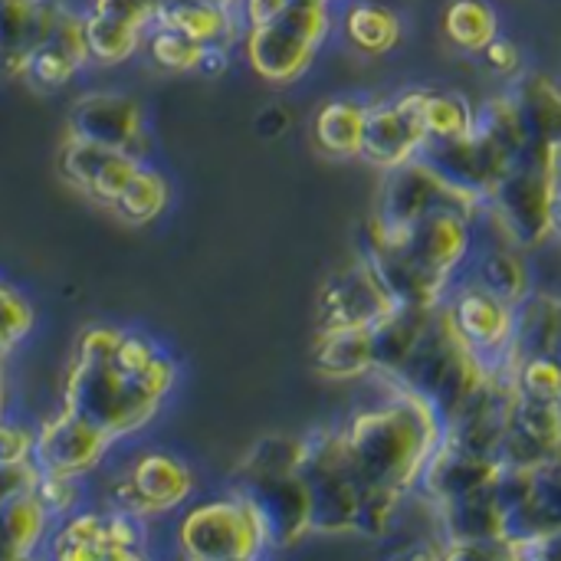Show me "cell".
Masks as SVG:
<instances>
[{
	"label": "cell",
	"instance_id": "cell-1",
	"mask_svg": "<svg viewBox=\"0 0 561 561\" xmlns=\"http://www.w3.org/2000/svg\"><path fill=\"white\" fill-rule=\"evenodd\" d=\"M378 381L385 388L381 401L355 411L342 424V440L365 486L411 496L444 440V421L414 391L385 378Z\"/></svg>",
	"mask_w": 561,
	"mask_h": 561
},
{
	"label": "cell",
	"instance_id": "cell-2",
	"mask_svg": "<svg viewBox=\"0 0 561 561\" xmlns=\"http://www.w3.org/2000/svg\"><path fill=\"white\" fill-rule=\"evenodd\" d=\"M115 325H92L79 335L66 368L62 408L95 424L112 440H125L151 424L164 401L148 394L115 365Z\"/></svg>",
	"mask_w": 561,
	"mask_h": 561
},
{
	"label": "cell",
	"instance_id": "cell-3",
	"mask_svg": "<svg viewBox=\"0 0 561 561\" xmlns=\"http://www.w3.org/2000/svg\"><path fill=\"white\" fill-rule=\"evenodd\" d=\"M561 191V151L529 141L483 197L486 224L496 240L519 250H539L552 240V204Z\"/></svg>",
	"mask_w": 561,
	"mask_h": 561
},
{
	"label": "cell",
	"instance_id": "cell-4",
	"mask_svg": "<svg viewBox=\"0 0 561 561\" xmlns=\"http://www.w3.org/2000/svg\"><path fill=\"white\" fill-rule=\"evenodd\" d=\"M490 368L493 365L486 358H480L470 348V342L460 335V329L447 309V299H444L434 309V319H431L427 332L421 335L417 348L411 352V358L404 362V368L385 381H394V385L414 391L417 398H424L447 424L460 411V404L483 385Z\"/></svg>",
	"mask_w": 561,
	"mask_h": 561
},
{
	"label": "cell",
	"instance_id": "cell-5",
	"mask_svg": "<svg viewBox=\"0 0 561 561\" xmlns=\"http://www.w3.org/2000/svg\"><path fill=\"white\" fill-rule=\"evenodd\" d=\"M335 26L332 3H299L273 20L243 26L240 49L247 66L273 85L299 82Z\"/></svg>",
	"mask_w": 561,
	"mask_h": 561
},
{
	"label": "cell",
	"instance_id": "cell-6",
	"mask_svg": "<svg viewBox=\"0 0 561 561\" xmlns=\"http://www.w3.org/2000/svg\"><path fill=\"white\" fill-rule=\"evenodd\" d=\"M299 477L312 503V536H355L365 483L348 460L342 427H319L306 434Z\"/></svg>",
	"mask_w": 561,
	"mask_h": 561
},
{
	"label": "cell",
	"instance_id": "cell-7",
	"mask_svg": "<svg viewBox=\"0 0 561 561\" xmlns=\"http://www.w3.org/2000/svg\"><path fill=\"white\" fill-rule=\"evenodd\" d=\"M174 542L187 561H253L270 552L260 516L240 490L191 506Z\"/></svg>",
	"mask_w": 561,
	"mask_h": 561
},
{
	"label": "cell",
	"instance_id": "cell-8",
	"mask_svg": "<svg viewBox=\"0 0 561 561\" xmlns=\"http://www.w3.org/2000/svg\"><path fill=\"white\" fill-rule=\"evenodd\" d=\"M460 214L467 220H480L483 214V197L477 191L460 187L447 174H440L427 158H411L391 171H385V181L378 187V204H375V220L388 227H404L414 224L427 214Z\"/></svg>",
	"mask_w": 561,
	"mask_h": 561
},
{
	"label": "cell",
	"instance_id": "cell-9",
	"mask_svg": "<svg viewBox=\"0 0 561 561\" xmlns=\"http://www.w3.org/2000/svg\"><path fill=\"white\" fill-rule=\"evenodd\" d=\"M194 493V473L184 460L151 450L135 457L112 483L105 486L108 510L151 523L154 516H168L184 506Z\"/></svg>",
	"mask_w": 561,
	"mask_h": 561
},
{
	"label": "cell",
	"instance_id": "cell-10",
	"mask_svg": "<svg viewBox=\"0 0 561 561\" xmlns=\"http://www.w3.org/2000/svg\"><path fill=\"white\" fill-rule=\"evenodd\" d=\"M49 556L59 561H138L148 559L145 523L115 510L69 513L49 536Z\"/></svg>",
	"mask_w": 561,
	"mask_h": 561
},
{
	"label": "cell",
	"instance_id": "cell-11",
	"mask_svg": "<svg viewBox=\"0 0 561 561\" xmlns=\"http://www.w3.org/2000/svg\"><path fill=\"white\" fill-rule=\"evenodd\" d=\"M427 131L421 125V89H404L391 99L368 102L362 154L378 171H391L421 154Z\"/></svg>",
	"mask_w": 561,
	"mask_h": 561
},
{
	"label": "cell",
	"instance_id": "cell-12",
	"mask_svg": "<svg viewBox=\"0 0 561 561\" xmlns=\"http://www.w3.org/2000/svg\"><path fill=\"white\" fill-rule=\"evenodd\" d=\"M237 490L256 510L270 552H289L312 536V503L299 473L240 480Z\"/></svg>",
	"mask_w": 561,
	"mask_h": 561
},
{
	"label": "cell",
	"instance_id": "cell-13",
	"mask_svg": "<svg viewBox=\"0 0 561 561\" xmlns=\"http://www.w3.org/2000/svg\"><path fill=\"white\" fill-rule=\"evenodd\" d=\"M69 135L118 148L145 161L148 154V122L145 108L135 95L128 92H85L72 102L69 108Z\"/></svg>",
	"mask_w": 561,
	"mask_h": 561
},
{
	"label": "cell",
	"instance_id": "cell-14",
	"mask_svg": "<svg viewBox=\"0 0 561 561\" xmlns=\"http://www.w3.org/2000/svg\"><path fill=\"white\" fill-rule=\"evenodd\" d=\"M112 437L99 431L95 424L82 421L79 414L59 408L53 417H46L36 427L33 437V463L43 473H62V477H89L99 470L112 450Z\"/></svg>",
	"mask_w": 561,
	"mask_h": 561
},
{
	"label": "cell",
	"instance_id": "cell-15",
	"mask_svg": "<svg viewBox=\"0 0 561 561\" xmlns=\"http://www.w3.org/2000/svg\"><path fill=\"white\" fill-rule=\"evenodd\" d=\"M398 302L381 286L378 273L371 270L368 256L335 270L316 299V329H352V325H375L385 312Z\"/></svg>",
	"mask_w": 561,
	"mask_h": 561
},
{
	"label": "cell",
	"instance_id": "cell-16",
	"mask_svg": "<svg viewBox=\"0 0 561 561\" xmlns=\"http://www.w3.org/2000/svg\"><path fill=\"white\" fill-rule=\"evenodd\" d=\"M145 161H138L128 151L118 148H105L76 135H66L62 148H59V174L69 187H76L85 201L99 204V207H112L115 197L122 194V187L131 181V174L141 168Z\"/></svg>",
	"mask_w": 561,
	"mask_h": 561
},
{
	"label": "cell",
	"instance_id": "cell-17",
	"mask_svg": "<svg viewBox=\"0 0 561 561\" xmlns=\"http://www.w3.org/2000/svg\"><path fill=\"white\" fill-rule=\"evenodd\" d=\"M447 309L460 329V335L470 342V348L486 358L490 365H500L510 352L513 339V309L500 296H493L486 286H480L473 276L454 283L447 293Z\"/></svg>",
	"mask_w": 561,
	"mask_h": 561
},
{
	"label": "cell",
	"instance_id": "cell-18",
	"mask_svg": "<svg viewBox=\"0 0 561 561\" xmlns=\"http://www.w3.org/2000/svg\"><path fill=\"white\" fill-rule=\"evenodd\" d=\"M85 62H92V59H89V46H85L82 7L72 0H59V10L49 23L46 36L33 49L23 79L43 92H53V89L69 85Z\"/></svg>",
	"mask_w": 561,
	"mask_h": 561
},
{
	"label": "cell",
	"instance_id": "cell-19",
	"mask_svg": "<svg viewBox=\"0 0 561 561\" xmlns=\"http://www.w3.org/2000/svg\"><path fill=\"white\" fill-rule=\"evenodd\" d=\"M503 473V463L496 457H486V454H473L454 440H440V447L434 450V457L427 460L421 480H417V490L431 510L437 506H447L454 500H463L470 493H480L486 486H493Z\"/></svg>",
	"mask_w": 561,
	"mask_h": 561
},
{
	"label": "cell",
	"instance_id": "cell-20",
	"mask_svg": "<svg viewBox=\"0 0 561 561\" xmlns=\"http://www.w3.org/2000/svg\"><path fill=\"white\" fill-rule=\"evenodd\" d=\"M421 158H427L440 174H447L450 181H457L467 191H477L480 197H486V191L496 184V178L513 161L500 145H493L477 128L470 135H460V138L424 141Z\"/></svg>",
	"mask_w": 561,
	"mask_h": 561
},
{
	"label": "cell",
	"instance_id": "cell-21",
	"mask_svg": "<svg viewBox=\"0 0 561 561\" xmlns=\"http://www.w3.org/2000/svg\"><path fill=\"white\" fill-rule=\"evenodd\" d=\"M59 0H0V79H23Z\"/></svg>",
	"mask_w": 561,
	"mask_h": 561
},
{
	"label": "cell",
	"instance_id": "cell-22",
	"mask_svg": "<svg viewBox=\"0 0 561 561\" xmlns=\"http://www.w3.org/2000/svg\"><path fill=\"white\" fill-rule=\"evenodd\" d=\"M437 306H394L371 325V362H375L371 375L375 378H394L404 368L421 335L427 332Z\"/></svg>",
	"mask_w": 561,
	"mask_h": 561
},
{
	"label": "cell",
	"instance_id": "cell-23",
	"mask_svg": "<svg viewBox=\"0 0 561 561\" xmlns=\"http://www.w3.org/2000/svg\"><path fill=\"white\" fill-rule=\"evenodd\" d=\"M312 368L325 381H362L375 371L371 362V325L352 329H316Z\"/></svg>",
	"mask_w": 561,
	"mask_h": 561
},
{
	"label": "cell",
	"instance_id": "cell-24",
	"mask_svg": "<svg viewBox=\"0 0 561 561\" xmlns=\"http://www.w3.org/2000/svg\"><path fill=\"white\" fill-rule=\"evenodd\" d=\"M158 26H171L184 36H191L201 46H237L243 36V16L240 10L230 7H217V3H204V0H161Z\"/></svg>",
	"mask_w": 561,
	"mask_h": 561
},
{
	"label": "cell",
	"instance_id": "cell-25",
	"mask_svg": "<svg viewBox=\"0 0 561 561\" xmlns=\"http://www.w3.org/2000/svg\"><path fill=\"white\" fill-rule=\"evenodd\" d=\"M529 128L533 141L561 151V82L549 72H519L506 89Z\"/></svg>",
	"mask_w": 561,
	"mask_h": 561
},
{
	"label": "cell",
	"instance_id": "cell-26",
	"mask_svg": "<svg viewBox=\"0 0 561 561\" xmlns=\"http://www.w3.org/2000/svg\"><path fill=\"white\" fill-rule=\"evenodd\" d=\"M53 516L39 503L36 490H23L0 503V559L23 561L33 559L39 546L49 542Z\"/></svg>",
	"mask_w": 561,
	"mask_h": 561
},
{
	"label": "cell",
	"instance_id": "cell-27",
	"mask_svg": "<svg viewBox=\"0 0 561 561\" xmlns=\"http://www.w3.org/2000/svg\"><path fill=\"white\" fill-rule=\"evenodd\" d=\"M561 296L552 293H529L516 309H513V339L503 365H516L529 355H552L556 332H559Z\"/></svg>",
	"mask_w": 561,
	"mask_h": 561
},
{
	"label": "cell",
	"instance_id": "cell-28",
	"mask_svg": "<svg viewBox=\"0 0 561 561\" xmlns=\"http://www.w3.org/2000/svg\"><path fill=\"white\" fill-rule=\"evenodd\" d=\"M342 33L362 56H388L404 39V20L378 0H352L342 13Z\"/></svg>",
	"mask_w": 561,
	"mask_h": 561
},
{
	"label": "cell",
	"instance_id": "cell-29",
	"mask_svg": "<svg viewBox=\"0 0 561 561\" xmlns=\"http://www.w3.org/2000/svg\"><path fill=\"white\" fill-rule=\"evenodd\" d=\"M470 276L486 286L493 296H500L510 306H519L529 293H533V276H529V263H526V250L506 243V240H490V247L480 250V256L473 260Z\"/></svg>",
	"mask_w": 561,
	"mask_h": 561
},
{
	"label": "cell",
	"instance_id": "cell-30",
	"mask_svg": "<svg viewBox=\"0 0 561 561\" xmlns=\"http://www.w3.org/2000/svg\"><path fill=\"white\" fill-rule=\"evenodd\" d=\"M82 26H85V46H89V59L99 66H118L125 59H131L148 36V26L125 20L118 13H105V10H82Z\"/></svg>",
	"mask_w": 561,
	"mask_h": 561
},
{
	"label": "cell",
	"instance_id": "cell-31",
	"mask_svg": "<svg viewBox=\"0 0 561 561\" xmlns=\"http://www.w3.org/2000/svg\"><path fill=\"white\" fill-rule=\"evenodd\" d=\"M365 108L358 99H329L312 118V141L332 158H358L365 135Z\"/></svg>",
	"mask_w": 561,
	"mask_h": 561
},
{
	"label": "cell",
	"instance_id": "cell-32",
	"mask_svg": "<svg viewBox=\"0 0 561 561\" xmlns=\"http://www.w3.org/2000/svg\"><path fill=\"white\" fill-rule=\"evenodd\" d=\"M440 23L447 43L470 56H483V49L500 36V13L486 0H450Z\"/></svg>",
	"mask_w": 561,
	"mask_h": 561
},
{
	"label": "cell",
	"instance_id": "cell-33",
	"mask_svg": "<svg viewBox=\"0 0 561 561\" xmlns=\"http://www.w3.org/2000/svg\"><path fill=\"white\" fill-rule=\"evenodd\" d=\"M171 204V184L161 171L141 164L131 181L122 187V194L115 197V204L108 207L122 224L128 227H148L151 220H158Z\"/></svg>",
	"mask_w": 561,
	"mask_h": 561
},
{
	"label": "cell",
	"instance_id": "cell-34",
	"mask_svg": "<svg viewBox=\"0 0 561 561\" xmlns=\"http://www.w3.org/2000/svg\"><path fill=\"white\" fill-rule=\"evenodd\" d=\"M561 523V454L533 470V490L523 510L510 523V536H529L546 526ZM506 536V539H510Z\"/></svg>",
	"mask_w": 561,
	"mask_h": 561
},
{
	"label": "cell",
	"instance_id": "cell-35",
	"mask_svg": "<svg viewBox=\"0 0 561 561\" xmlns=\"http://www.w3.org/2000/svg\"><path fill=\"white\" fill-rule=\"evenodd\" d=\"M306 457V437L293 434H266L253 440V447L237 463V483L256 480V477H279V473H299Z\"/></svg>",
	"mask_w": 561,
	"mask_h": 561
},
{
	"label": "cell",
	"instance_id": "cell-36",
	"mask_svg": "<svg viewBox=\"0 0 561 561\" xmlns=\"http://www.w3.org/2000/svg\"><path fill=\"white\" fill-rule=\"evenodd\" d=\"M473 128L480 135H486L493 145H500L510 158H516L533 138H529V128L513 102V95L503 89L490 99H483L480 105H473Z\"/></svg>",
	"mask_w": 561,
	"mask_h": 561
},
{
	"label": "cell",
	"instance_id": "cell-37",
	"mask_svg": "<svg viewBox=\"0 0 561 561\" xmlns=\"http://www.w3.org/2000/svg\"><path fill=\"white\" fill-rule=\"evenodd\" d=\"M421 125L427 141L460 138L473 131V105L457 92L421 89Z\"/></svg>",
	"mask_w": 561,
	"mask_h": 561
},
{
	"label": "cell",
	"instance_id": "cell-38",
	"mask_svg": "<svg viewBox=\"0 0 561 561\" xmlns=\"http://www.w3.org/2000/svg\"><path fill=\"white\" fill-rule=\"evenodd\" d=\"M513 385L523 398L559 404L561 401V365L556 355H529L516 365H506Z\"/></svg>",
	"mask_w": 561,
	"mask_h": 561
},
{
	"label": "cell",
	"instance_id": "cell-39",
	"mask_svg": "<svg viewBox=\"0 0 561 561\" xmlns=\"http://www.w3.org/2000/svg\"><path fill=\"white\" fill-rule=\"evenodd\" d=\"M145 49H148L151 62L164 72H194L197 59L204 53V46L194 43L191 36H184L171 26H158V23H151V30L145 36Z\"/></svg>",
	"mask_w": 561,
	"mask_h": 561
},
{
	"label": "cell",
	"instance_id": "cell-40",
	"mask_svg": "<svg viewBox=\"0 0 561 561\" xmlns=\"http://www.w3.org/2000/svg\"><path fill=\"white\" fill-rule=\"evenodd\" d=\"M33 306L30 299L0 279V365L26 342V335L33 332Z\"/></svg>",
	"mask_w": 561,
	"mask_h": 561
},
{
	"label": "cell",
	"instance_id": "cell-41",
	"mask_svg": "<svg viewBox=\"0 0 561 561\" xmlns=\"http://www.w3.org/2000/svg\"><path fill=\"white\" fill-rule=\"evenodd\" d=\"M33 490H36L39 503L49 510L53 519H66V516L76 513V506L82 503L79 477H62V473H43V470H39Z\"/></svg>",
	"mask_w": 561,
	"mask_h": 561
},
{
	"label": "cell",
	"instance_id": "cell-42",
	"mask_svg": "<svg viewBox=\"0 0 561 561\" xmlns=\"http://www.w3.org/2000/svg\"><path fill=\"white\" fill-rule=\"evenodd\" d=\"M503 559L513 561H561V523L529 536H510L503 542Z\"/></svg>",
	"mask_w": 561,
	"mask_h": 561
},
{
	"label": "cell",
	"instance_id": "cell-43",
	"mask_svg": "<svg viewBox=\"0 0 561 561\" xmlns=\"http://www.w3.org/2000/svg\"><path fill=\"white\" fill-rule=\"evenodd\" d=\"M33 437L36 431L7 421V381L0 365V460H33Z\"/></svg>",
	"mask_w": 561,
	"mask_h": 561
},
{
	"label": "cell",
	"instance_id": "cell-44",
	"mask_svg": "<svg viewBox=\"0 0 561 561\" xmlns=\"http://www.w3.org/2000/svg\"><path fill=\"white\" fill-rule=\"evenodd\" d=\"M483 59H486V66H490L496 76H503V79H516V76L523 72V49H519V43H513V39H506V36H496V39L483 49Z\"/></svg>",
	"mask_w": 561,
	"mask_h": 561
},
{
	"label": "cell",
	"instance_id": "cell-45",
	"mask_svg": "<svg viewBox=\"0 0 561 561\" xmlns=\"http://www.w3.org/2000/svg\"><path fill=\"white\" fill-rule=\"evenodd\" d=\"M299 3H335V0H243L240 16H243V26H250V23L273 20L276 13H283L289 7H299Z\"/></svg>",
	"mask_w": 561,
	"mask_h": 561
},
{
	"label": "cell",
	"instance_id": "cell-46",
	"mask_svg": "<svg viewBox=\"0 0 561 561\" xmlns=\"http://www.w3.org/2000/svg\"><path fill=\"white\" fill-rule=\"evenodd\" d=\"M230 62H233V46H204L201 59H197V76H207V79H220L224 72H230Z\"/></svg>",
	"mask_w": 561,
	"mask_h": 561
},
{
	"label": "cell",
	"instance_id": "cell-47",
	"mask_svg": "<svg viewBox=\"0 0 561 561\" xmlns=\"http://www.w3.org/2000/svg\"><path fill=\"white\" fill-rule=\"evenodd\" d=\"M256 125H260V131H263V135H279V131L289 125V118H286V112H283V108H266V112L256 118Z\"/></svg>",
	"mask_w": 561,
	"mask_h": 561
},
{
	"label": "cell",
	"instance_id": "cell-48",
	"mask_svg": "<svg viewBox=\"0 0 561 561\" xmlns=\"http://www.w3.org/2000/svg\"><path fill=\"white\" fill-rule=\"evenodd\" d=\"M552 237L561 243V191L556 194V204H552Z\"/></svg>",
	"mask_w": 561,
	"mask_h": 561
},
{
	"label": "cell",
	"instance_id": "cell-49",
	"mask_svg": "<svg viewBox=\"0 0 561 561\" xmlns=\"http://www.w3.org/2000/svg\"><path fill=\"white\" fill-rule=\"evenodd\" d=\"M204 3H217V7H230V10H240L243 0H204Z\"/></svg>",
	"mask_w": 561,
	"mask_h": 561
},
{
	"label": "cell",
	"instance_id": "cell-50",
	"mask_svg": "<svg viewBox=\"0 0 561 561\" xmlns=\"http://www.w3.org/2000/svg\"><path fill=\"white\" fill-rule=\"evenodd\" d=\"M559 411H561V401H559Z\"/></svg>",
	"mask_w": 561,
	"mask_h": 561
},
{
	"label": "cell",
	"instance_id": "cell-51",
	"mask_svg": "<svg viewBox=\"0 0 561 561\" xmlns=\"http://www.w3.org/2000/svg\"><path fill=\"white\" fill-rule=\"evenodd\" d=\"M72 3H76V0H72Z\"/></svg>",
	"mask_w": 561,
	"mask_h": 561
}]
</instances>
